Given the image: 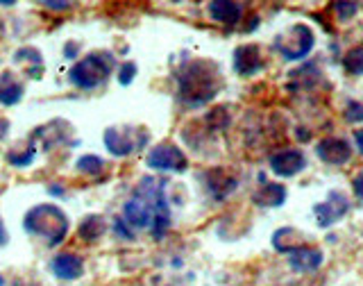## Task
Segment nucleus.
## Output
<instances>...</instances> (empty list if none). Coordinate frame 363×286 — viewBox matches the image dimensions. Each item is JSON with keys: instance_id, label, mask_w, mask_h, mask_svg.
Here are the masks:
<instances>
[{"instance_id": "28", "label": "nucleus", "mask_w": 363, "mask_h": 286, "mask_svg": "<svg viewBox=\"0 0 363 286\" xmlns=\"http://www.w3.org/2000/svg\"><path fill=\"white\" fill-rule=\"evenodd\" d=\"M7 241H9V236H7V230H5L3 221H0V248H3V246H7Z\"/></svg>"}, {"instance_id": "11", "label": "nucleus", "mask_w": 363, "mask_h": 286, "mask_svg": "<svg viewBox=\"0 0 363 286\" xmlns=\"http://www.w3.org/2000/svg\"><path fill=\"white\" fill-rule=\"evenodd\" d=\"M289 266L295 273H315L323 266V250L318 248H309V246H295L293 250H289Z\"/></svg>"}, {"instance_id": "18", "label": "nucleus", "mask_w": 363, "mask_h": 286, "mask_svg": "<svg viewBox=\"0 0 363 286\" xmlns=\"http://www.w3.org/2000/svg\"><path fill=\"white\" fill-rule=\"evenodd\" d=\"M105 232H107V225H105V219H102V216L91 214L79 223V236H82L86 243H96Z\"/></svg>"}, {"instance_id": "24", "label": "nucleus", "mask_w": 363, "mask_h": 286, "mask_svg": "<svg viewBox=\"0 0 363 286\" xmlns=\"http://www.w3.org/2000/svg\"><path fill=\"white\" fill-rule=\"evenodd\" d=\"M39 3L50 11H64V9H71L75 0H39Z\"/></svg>"}, {"instance_id": "15", "label": "nucleus", "mask_w": 363, "mask_h": 286, "mask_svg": "<svg viewBox=\"0 0 363 286\" xmlns=\"http://www.w3.org/2000/svg\"><path fill=\"white\" fill-rule=\"evenodd\" d=\"M209 16L216 23H223V26H236L243 16V7L238 0H211Z\"/></svg>"}, {"instance_id": "31", "label": "nucleus", "mask_w": 363, "mask_h": 286, "mask_svg": "<svg viewBox=\"0 0 363 286\" xmlns=\"http://www.w3.org/2000/svg\"><path fill=\"white\" fill-rule=\"evenodd\" d=\"M173 3H182V0H173Z\"/></svg>"}, {"instance_id": "4", "label": "nucleus", "mask_w": 363, "mask_h": 286, "mask_svg": "<svg viewBox=\"0 0 363 286\" xmlns=\"http://www.w3.org/2000/svg\"><path fill=\"white\" fill-rule=\"evenodd\" d=\"M313 43H315L313 30L309 26H304V23H295V26L277 34L275 48L281 53L284 60L298 62V60H304V57L313 50Z\"/></svg>"}, {"instance_id": "7", "label": "nucleus", "mask_w": 363, "mask_h": 286, "mask_svg": "<svg viewBox=\"0 0 363 286\" xmlns=\"http://www.w3.org/2000/svg\"><path fill=\"white\" fill-rule=\"evenodd\" d=\"M306 166V157L298 148H284L270 155V170L279 177H293Z\"/></svg>"}, {"instance_id": "13", "label": "nucleus", "mask_w": 363, "mask_h": 286, "mask_svg": "<svg viewBox=\"0 0 363 286\" xmlns=\"http://www.w3.org/2000/svg\"><path fill=\"white\" fill-rule=\"evenodd\" d=\"M50 270L60 282H75V280H79L84 275V261L79 255L62 253V255H57L52 259Z\"/></svg>"}, {"instance_id": "30", "label": "nucleus", "mask_w": 363, "mask_h": 286, "mask_svg": "<svg viewBox=\"0 0 363 286\" xmlns=\"http://www.w3.org/2000/svg\"><path fill=\"white\" fill-rule=\"evenodd\" d=\"M18 0H0V5H5V7H11V5H16Z\"/></svg>"}, {"instance_id": "29", "label": "nucleus", "mask_w": 363, "mask_h": 286, "mask_svg": "<svg viewBox=\"0 0 363 286\" xmlns=\"http://www.w3.org/2000/svg\"><path fill=\"white\" fill-rule=\"evenodd\" d=\"M354 141H357L359 153L363 155V130H357V132H354Z\"/></svg>"}, {"instance_id": "5", "label": "nucleus", "mask_w": 363, "mask_h": 286, "mask_svg": "<svg viewBox=\"0 0 363 286\" xmlns=\"http://www.w3.org/2000/svg\"><path fill=\"white\" fill-rule=\"evenodd\" d=\"M145 164L147 168L162 170V173H184L189 168V159L175 143H159L147 153Z\"/></svg>"}, {"instance_id": "27", "label": "nucleus", "mask_w": 363, "mask_h": 286, "mask_svg": "<svg viewBox=\"0 0 363 286\" xmlns=\"http://www.w3.org/2000/svg\"><path fill=\"white\" fill-rule=\"evenodd\" d=\"M77 53H79V45H77L75 41H71V43H68L66 48H64V55H66V60H75V57H77Z\"/></svg>"}, {"instance_id": "14", "label": "nucleus", "mask_w": 363, "mask_h": 286, "mask_svg": "<svg viewBox=\"0 0 363 286\" xmlns=\"http://www.w3.org/2000/svg\"><path fill=\"white\" fill-rule=\"evenodd\" d=\"M123 216H125V221L130 223L132 230H143V227H147V225H150V221H152L150 204H147L141 196H136V193L128 202H125Z\"/></svg>"}, {"instance_id": "10", "label": "nucleus", "mask_w": 363, "mask_h": 286, "mask_svg": "<svg viewBox=\"0 0 363 286\" xmlns=\"http://www.w3.org/2000/svg\"><path fill=\"white\" fill-rule=\"evenodd\" d=\"M264 57H261L259 45L255 43H245V45H238L234 50V71L241 75V77H250V75H257L259 71H264Z\"/></svg>"}, {"instance_id": "22", "label": "nucleus", "mask_w": 363, "mask_h": 286, "mask_svg": "<svg viewBox=\"0 0 363 286\" xmlns=\"http://www.w3.org/2000/svg\"><path fill=\"white\" fill-rule=\"evenodd\" d=\"M136 73H139V68H136L134 62H123L121 68H118V82H121L123 87L132 84V79L136 77Z\"/></svg>"}, {"instance_id": "6", "label": "nucleus", "mask_w": 363, "mask_h": 286, "mask_svg": "<svg viewBox=\"0 0 363 286\" xmlns=\"http://www.w3.org/2000/svg\"><path fill=\"white\" fill-rule=\"evenodd\" d=\"M347 211H350V202L343 193H338V191H329L325 202L313 204L315 221L320 227H332L334 223H338L340 219H343Z\"/></svg>"}, {"instance_id": "3", "label": "nucleus", "mask_w": 363, "mask_h": 286, "mask_svg": "<svg viewBox=\"0 0 363 286\" xmlns=\"http://www.w3.org/2000/svg\"><path fill=\"white\" fill-rule=\"evenodd\" d=\"M113 64H116V60H113V55L109 50H94L71 66V71H68V82L77 89L94 91L109 79V75L113 71Z\"/></svg>"}, {"instance_id": "21", "label": "nucleus", "mask_w": 363, "mask_h": 286, "mask_svg": "<svg viewBox=\"0 0 363 286\" xmlns=\"http://www.w3.org/2000/svg\"><path fill=\"white\" fill-rule=\"evenodd\" d=\"M34 157H37V148L30 145L28 150H23V155H16V153H11L9 155V164H14V166H30L34 162Z\"/></svg>"}, {"instance_id": "25", "label": "nucleus", "mask_w": 363, "mask_h": 286, "mask_svg": "<svg viewBox=\"0 0 363 286\" xmlns=\"http://www.w3.org/2000/svg\"><path fill=\"white\" fill-rule=\"evenodd\" d=\"M113 232H116L118 236H123V238H128V241H132V238H134V232L128 230V225H125L121 219H118L116 223H113Z\"/></svg>"}, {"instance_id": "12", "label": "nucleus", "mask_w": 363, "mask_h": 286, "mask_svg": "<svg viewBox=\"0 0 363 286\" xmlns=\"http://www.w3.org/2000/svg\"><path fill=\"white\" fill-rule=\"evenodd\" d=\"M204 185H207V191L216 200H223L230 193H234V189L238 187V177L227 168H211L204 173Z\"/></svg>"}, {"instance_id": "17", "label": "nucleus", "mask_w": 363, "mask_h": 286, "mask_svg": "<svg viewBox=\"0 0 363 286\" xmlns=\"http://www.w3.org/2000/svg\"><path fill=\"white\" fill-rule=\"evenodd\" d=\"M23 94H26V87H23L14 75L11 73L0 75V105H5V107L18 105Z\"/></svg>"}, {"instance_id": "2", "label": "nucleus", "mask_w": 363, "mask_h": 286, "mask_svg": "<svg viewBox=\"0 0 363 286\" xmlns=\"http://www.w3.org/2000/svg\"><path fill=\"white\" fill-rule=\"evenodd\" d=\"M23 230L43 238L45 246H60L68 234V216L57 204H37L23 219Z\"/></svg>"}, {"instance_id": "8", "label": "nucleus", "mask_w": 363, "mask_h": 286, "mask_svg": "<svg viewBox=\"0 0 363 286\" xmlns=\"http://www.w3.org/2000/svg\"><path fill=\"white\" fill-rule=\"evenodd\" d=\"M130 128H107L105 134H102V141H105L107 153H111L113 157H128L134 153V148L139 145L143 148L147 139H132V134H128Z\"/></svg>"}, {"instance_id": "19", "label": "nucleus", "mask_w": 363, "mask_h": 286, "mask_svg": "<svg viewBox=\"0 0 363 286\" xmlns=\"http://www.w3.org/2000/svg\"><path fill=\"white\" fill-rule=\"evenodd\" d=\"M343 68L350 75H363V45H357V48L345 53Z\"/></svg>"}, {"instance_id": "26", "label": "nucleus", "mask_w": 363, "mask_h": 286, "mask_svg": "<svg viewBox=\"0 0 363 286\" xmlns=\"http://www.w3.org/2000/svg\"><path fill=\"white\" fill-rule=\"evenodd\" d=\"M352 191H354L357 200L363 204V173H361V175H357L354 180H352Z\"/></svg>"}, {"instance_id": "16", "label": "nucleus", "mask_w": 363, "mask_h": 286, "mask_svg": "<svg viewBox=\"0 0 363 286\" xmlns=\"http://www.w3.org/2000/svg\"><path fill=\"white\" fill-rule=\"evenodd\" d=\"M252 202L257 204V207H281L284 202H286V189H284L281 185H264L261 189L255 191L252 196Z\"/></svg>"}, {"instance_id": "1", "label": "nucleus", "mask_w": 363, "mask_h": 286, "mask_svg": "<svg viewBox=\"0 0 363 286\" xmlns=\"http://www.w3.org/2000/svg\"><path fill=\"white\" fill-rule=\"evenodd\" d=\"M179 100L189 107L207 105L220 91V71L218 66L207 60H196L186 64L177 75Z\"/></svg>"}, {"instance_id": "9", "label": "nucleus", "mask_w": 363, "mask_h": 286, "mask_svg": "<svg viewBox=\"0 0 363 286\" xmlns=\"http://www.w3.org/2000/svg\"><path fill=\"white\" fill-rule=\"evenodd\" d=\"M315 155L320 162L325 164H332V166H343L350 162L352 157V148L345 139L340 136H327L320 143L315 145Z\"/></svg>"}, {"instance_id": "23", "label": "nucleus", "mask_w": 363, "mask_h": 286, "mask_svg": "<svg viewBox=\"0 0 363 286\" xmlns=\"http://www.w3.org/2000/svg\"><path fill=\"white\" fill-rule=\"evenodd\" d=\"M345 119H347L350 123H359V121H363V102L347 100V105H345Z\"/></svg>"}, {"instance_id": "20", "label": "nucleus", "mask_w": 363, "mask_h": 286, "mask_svg": "<svg viewBox=\"0 0 363 286\" xmlns=\"http://www.w3.org/2000/svg\"><path fill=\"white\" fill-rule=\"evenodd\" d=\"M75 168L84 175H100L102 168H105V162H102L98 155H82L77 159Z\"/></svg>"}]
</instances>
